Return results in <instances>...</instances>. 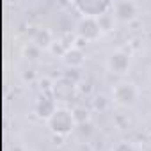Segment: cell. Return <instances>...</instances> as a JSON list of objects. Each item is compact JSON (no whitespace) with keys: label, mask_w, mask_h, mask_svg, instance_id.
<instances>
[{"label":"cell","mask_w":151,"mask_h":151,"mask_svg":"<svg viewBox=\"0 0 151 151\" xmlns=\"http://www.w3.org/2000/svg\"><path fill=\"white\" fill-rule=\"evenodd\" d=\"M98 23H100L103 34H105V32H112L114 27H116V18H114V14H112V9H110L109 13L101 14V16L98 18Z\"/></svg>","instance_id":"8fae6325"},{"label":"cell","mask_w":151,"mask_h":151,"mask_svg":"<svg viewBox=\"0 0 151 151\" xmlns=\"http://www.w3.org/2000/svg\"><path fill=\"white\" fill-rule=\"evenodd\" d=\"M75 87H77V84L71 82V80H68V78L64 77V78H60L59 82H53L52 91H53L55 100H66V98H69V96L73 94Z\"/></svg>","instance_id":"30bf717a"},{"label":"cell","mask_w":151,"mask_h":151,"mask_svg":"<svg viewBox=\"0 0 151 151\" xmlns=\"http://www.w3.org/2000/svg\"><path fill=\"white\" fill-rule=\"evenodd\" d=\"M140 96L139 87L130 80H121L112 87V101L123 109H132L137 105Z\"/></svg>","instance_id":"7a4b0ae2"},{"label":"cell","mask_w":151,"mask_h":151,"mask_svg":"<svg viewBox=\"0 0 151 151\" xmlns=\"http://www.w3.org/2000/svg\"><path fill=\"white\" fill-rule=\"evenodd\" d=\"M112 151H135V147H133L132 142H128V140H121V142H117V144L112 147Z\"/></svg>","instance_id":"9a60e30c"},{"label":"cell","mask_w":151,"mask_h":151,"mask_svg":"<svg viewBox=\"0 0 151 151\" xmlns=\"http://www.w3.org/2000/svg\"><path fill=\"white\" fill-rule=\"evenodd\" d=\"M32 43L39 48V50H50L52 45L55 43V36L50 29L46 27H37L32 34Z\"/></svg>","instance_id":"52a82bcc"},{"label":"cell","mask_w":151,"mask_h":151,"mask_svg":"<svg viewBox=\"0 0 151 151\" xmlns=\"http://www.w3.org/2000/svg\"><path fill=\"white\" fill-rule=\"evenodd\" d=\"M132 60L124 50H114L107 57V69L114 75H126L130 71Z\"/></svg>","instance_id":"8992f818"},{"label":"cell","mask_w":151,"mask_h":151,"mask_svg":"<svg viewBox=\"0 0 151 151\" xmlns=\"http://www.w3.org/2000/svg\"><path fill=\"white\" fill-rule=\"evenodd\" d=\"M112 4L114 2H109V0H77V2H73V7L82 16L100 18L101 14H105L112 9Z\"/></svg>","instance_id":"3957f363"},{"label":"cell","mask_w":151,"mask_h":151,"mask_svg":"<svg viewBox=\"0 0 151 151\" xmlns=\"http://www.w3.org/2000/svg\"><path fill=\"white\" fill-rule=\"evenodd\" d=\"M101 27L98 23V18H87L82 16L77 23V36L82 41H96L101 36Z\"/></svg>","instance_id":"5b68a950"},{"label":"cell","mask_w":151,"mask_h":151,"mask_svg":"<svg viewBox=\"0 0 151 151\" xmlns=\"http://www.w3.org/2000/svg\"><path fill=\"white\" fill-rule=\"evenodd\" d=\"M77 119H75L73 110L66 109V107H57V110L53 112V116L46 121L48 130L57 135V137H68L75 128H77Z\"/></svg>","instance_id":"6da1fadb"},{"label":"cell","mask_w":151,"mask_h":151,"mask_svg":"<svg viewBox=\"0 0 151 151\" xmlns=\"http://www.w3.org/2000/svg\"><path fill=\"white\" fill-rule=\"evenodd\" d=\"M23 53H25L29 59H37V57H39V53H41V50H39V48H37V46L30 41V43L23 48Z\"/></svg>","instance_id":"5bb4252c"},{"label":"cell","mask_w":151,"mask_h":151,"mask_svg":"<svg viewBox=\"0 0 151 151\" xmlns=\"http://www.w3.org/2000/svg\"><path fill=\"white\" fill-rule=\"evenodd\" d=\"M109 103H110V100H107V96H103V94H98V96L93 100L94 110H100V112H105V110L109 109Z\"/></svg>","instance_id":"4fadbf2b"},{"label":"cell","mask_w":151,"mask_h":151,"mask_svg":"<svg viewBox=\"0 0 151 151\" xmlns=\"http://www.w3.org/2000/svg\"><path fill=\"white\" fill-rule=\"evenodd\" d=\"M62 60H64V64H66L68 68H71V69H80V68L84 66V62H86V53L82 52L80 46L71 45V48L64 53Z\"/></svg>","instance_id":"9c48e42d"},{"label":"cell","mask_w":151,"mask_h":151,"mask_svg":"<svg viewBox=\"0 0 151 151\" xmlns=\"http://www.w3.org/2000/svg\"><path fill=\"white\" fill-rule=\"evenodd\" d=\"M73 114H75V119H77L78 124L89 121V110H87L86 107H82V105H80V107H75V109H73Z\"/></svg>","instance_id":"7c38bea8"},{"label":"cell","mask_w":151,"mask_h":151,"mask_svg":"<svg viewBox=\"0 0 151 151\" xmlns=\"http://www.w3.org/2000/svg\"><path fill=\"white\" fill-rule=\"evenodd\" d=\"M55 110H57V103H55L53 98H50L46 94H43V96L37 98V101H36V114H37V117L48 121L53 116Z\"/></svg>","instance_id":"ba28073f"},{"label":"cell","mask_w":151,"mask_h":151,"mask_svg":"<svg viewBox=\"0 0 151 151\" xmlns=\"http://www.w3.org/2000/svg\"><path fill=\"white\" fill-rule=\"evenodd\" d=\"M112 14L119 23H130L139 16V4L132 0H119L112 4Z\"/></svg>","instance_id":"277c9868"}]
</instances>
